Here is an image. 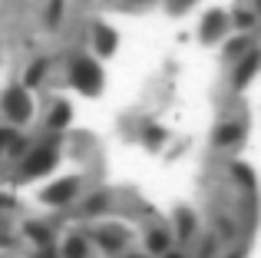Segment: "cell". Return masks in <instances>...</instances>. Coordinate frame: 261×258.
<instances>
[{"mask_svg":"<svg viewBox=\"0 0 261 258\" xmlns=\"http://www.w3.org/2000/svg\"><path fill=\"white\" fill-rule=\"evenodd\" d=\"M73 86H76L80 93L96 96V93H99V86H102L99 66H96L93 60H76V63H73Z\"/></svg>","mask_w":261,"mask_h":258,"instance_id":"1","label":"cell"},{"mask_svg":"<svg viewBox=\"0 0 261 258\" xmlns=\"http://www.w3.org/2000/svg\"><path fill=\"white\" fill-rule=\"evenodd\" d=\"M53 162H57V152H53L50 146H40L33 156H27L23 162V175H43L53 169Z\"/></svg>","mask_w":261,"mask_h":258,"instance_id":"2","label":"cell"},{"mask_svg":"<svg viewBox=\"0 0 261 258\" xmlns=\"http://www.w3.org/2000/svg\"><path fill=\"white\" fill-rule=\"evenodd\" d=\"M4 110H7V116H10L13 123H23V119L30 116V96H27V90H10L7 93Z\"/></svg>","mask_w":261,"mask_h":258,"instance_id":"3","label":"cell"},{"mask_svg":"<svg viewBox=\"0 0 261 258\" xmlns=\"http://www.w3.org/2000/svg\"><path fill=\"white\" fill-rule=\"evenodd\" d=\"M73 195H76V182H73V179H63V182H53V186L43 192V199L53 202V205H63V202H70Z\"/></svg>","mask_w":261,"mask_h":258,"instance_id":"4","label":"cell"},{"mask_svg":"<svg viewBox=\"0 0 261 258\" xmlns=\"http://www.w3.org/2000/svg\"><path fill=\"white\" fill-rule=\"evenodd\" d=\"M96 46H99V53H113L116 50V33L113 30H96Z\"/></svg>","mask_w":261,"mask_h":258,"instance_id":"5","label":"cell"},{"mask_svg":"<svg viewBox=\"0 0 261 258\" xmlns=\"http://www.w3.org/2000/svg\"><path fill=\"white\" fill-rule=\"evenodd\" d=\"M255 66H258V57H248V60L242 63V70L235 73V83H248L251 73H255Z\"/></svg>","mask_w":261,"mask_h":258,"instance_id":"6","label":"cell"},{"mask_svg":"<svg viewBox=\"0 0 261 258\" xmlns=\"http://www.w3.org/2000/svg\"><path fill=\"white\" fill-rule=\"evenodd\" d=\"M222 30V13H212L208 20H205V30H202V40H212L215 33Z\"/></svg>","mask_w":261,"mask_h":258,"instance_id":"7","label":"cell"},{"mask_svg":"<svg viewBox=\"0 0 261 258\" xmlns=\"http://www.w3.org/2000/svg\"><path fill=\"white\" fill-rule=\"evenodd\" d=\"M235 139H242V126H225L222 133H218V142H235Z\"/></svg>","mask_w":261,"mask_h":258,"instance_id":"8","label":"cell"},{"mask_svg":"<svg viewBox=\"0 0 261 258\" xmlns=\"http://www.w3.org/2000/svg\"><path fill=\"white\" fill-rule=\"evenodd\" d=\"M149 248H152V252H166V248H169V235H166V232H152Z\"/></svg>","mask_w":261,"mask_h":258,"instance_id":"9","label":"cell"},{"mask_svg":"<svg viewBox=\"0 0 261 258\" xmlns=\"http://www.w3.org/2000/svg\"><path fill=\"white\" fill-rule=\"evenodd\" d=\"M99 245L109 248V252H116V248L122 245V239H116V232H99Z\"/></svg>","mask_w":261,"mask_h":258,"instance_id":"10","label":"cell"},{"mask_svg":"<svg viewBox=\"0 0 261 258\" xmlns=\"http://www.w3.org/2000/svg\"><path fill=\"white\" fill-rule=\"evenodd\" d=\"M66 258H86V245L80 239H73L70 245H66Z\"/></svg>","mask_w":261,"mask_h":258,"instance_id":"11","label":"cell"},{"mask_svg":"<svg viewBox=\"0 0 261 258\" xmlns=\"http://www.w3.org/2000/svg\"><path fill=\"white\" fill-rule=\"evenodd\" d=\"M66 119H70V110L60 103V106H57V113L50 116V123H53V126H66Z\"/></svg>","mask_w":261,"mask_h":258,"instance_id":"12","label":"cell"},{"mask_svg":"<svg viewBox=\"0 0 261 258\" xmlns=\"http://www.w3.org/2000/svg\"><path fill=\"white\" fill-rule=\"evenodd\" d=\"M30 235L40 242V245H46V242H50V232H46L43 225H30Z\"/></svg>","mask_w":261,"mask_h":258,"instance_id":"13","label":"cell"},{"mask_svg":"<svg viewBox=\"0 0 261 258\" xmlns=\"http://www.w3.org/2000/svg\"><path fill=\"white\" fill-rule=\"evenodd\" d=\"M235 175L245 182V186H255V175H251V169H245V166H235Z\"/></svg>","mask_w":261,"mask_h":258,"instance_id":"14","label":"cell"},{"mask_svg":"<svg viewBox=\"0 0 261 258\" xmlns=\"http://www.w3.org/2000/svg\"><path fill=\"white\" fill-rule=\"evenodd\" d=\"M40 73H43V63H37V66L30 70V76H27V83H37V80H40Z\"/></svg>","mask_w":261,"mask_h":258,"instance_id":"15","label":"cell"},{"mask_svg":"<svg viewBox=\"0 0 261 258\" xmlns=\"http://www.w3.org/2000/svg\"><path fill=\"white\" fill-rule=\"evenodd\" d=\"M10 139H13V133H10V129H0V149H4Z\"/></svg>","mask_w":261,"mask_h":258,"instance_id":"16","label":"cell"},{"mask_svg":"<svg viewBox=\"0 0 261 258\" xmlns=\"http://www.w3.org/2000/svg\"><path fill=\"white\" fill-rule=\"evenodd\" d=\"M102 202H106L102 195H99V199H93V202H89V212H99V209H102Z\"/></svg>","mask_w":261,"mask_h":258,"instance_id":"17","label":"cell"},{"mask_svg":"<svg viewBox=\"0 0 261 258\" xmlns=\"http://www.w3.org/2000/svg\"><path fill=\"white\" fill-rule=\"evenodd\" d=\"M37 258H57V252H40Z\"/></svg>","mask_w":261,"mask_h":258,"instance_id":"18","label":"cell"},{"mask_svg":"<svg viewBox=\"0 0 261 258\" xmlns=\"http://www.w3.org/2000/svg\"><path fill=\"white\" fill-rule=\"evenodd\" d=\"M166 258H182V255H166Z\"/></svg>","mask_w":261,"mask_h":258,"instance_id":"19","label":"cell"},{"mask_svg":"<svg viewBox=\"0 0 261 258\" xmlns=\"http://www.w3.org/2000/svg\"><path fill=\"white\" fill-rule=\"evenodd\" d=\"M0 245H4V239H0Z\"/></svg>","mask_w":261,"mask_h":258,"instance_id":"20","label":"cell"}]
</instances>
